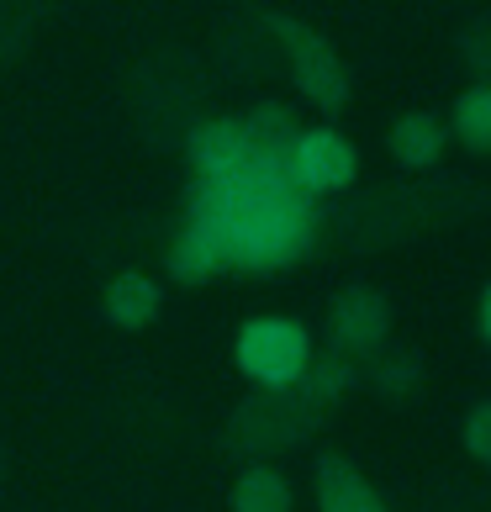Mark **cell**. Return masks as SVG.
<instances>
[{
    "instance_id": "obj_8",
    "label": "cell",
    "mask_w": 491,
    "mask_h": 512,
    "mask_svg": "<svg viewBox=\"0 0 491 512\" xmlns=\"http://www.w3.org/2000/svg\"><path fill=\"white\" fill-rule=\"evenodd\" d=\"M159 307H164V286L154 275H143V270H122V275H111L106 280V296H101V312L111 328H122V333H143V328H154L159 322Z\"/></svg>"
},
{
    "instance_id": "obj_15",
    "label": "cell",
    "mask_w": 491,
    "mask_h": 512,
    "mask_svg": "<svg viewBox=\"0 0 491 512\" xmlns=\"http://www.w3.org/2000/svg\"><path fill=\"white\" fill-rule=\"evenodd\" d=\"M455 138L470 154H491V80H476L455 96Z\"/></svg>"
},
{
    "instance_id": "obj_14",
    "label": "cell",
    "mask_w": 491,
    "mask_h": 512,
    "mask_svg": "<svg viewBox=\"0 0 491 512\" xmlns=\"http://www.w3.org/2000/svg\"><path fill=\"white\" fill-rule=\"evenodd\" d=\"M360 381H370L386 402H407V396L418 391V381H423V359L412 349H391L386 344L370 365H360Z\"/></svg>"
},
{
    "instance_id": "obj_1",
    "label": "cell",
    "mask_w": 491,
    "mask_h": 512,
    "mask_svg": "<svg viewBox=\"0 0 491 512\" xmlns=\"http://www.w3.org/2000/svg\"><path fill=\"white\" fill-rule=\"evenodd\" d=\"M191 222L217 243L228 270L275 275L307 259L317 243V201L296 185L286 159H249L228 180H206L191 196Z\"/></svg>"
},
{
    "instance_id": "obj_11",
    "label": "cell",
    "mask_w": 491,
    "mask_h": 512,
    "mask_svg": "<svg viewBox=\"0 0 491 512\" xmlns=\"http://www.w3.org/2000/svg\"><path fill=\"white\" fill-rule=\"evenodd\" d=\"M164 270H169V280H180V286H206V280H217L222 270H228V264H222L217 243L206 238L196 222H185L180 233H175V243H169Z\"/></svg>"
},
{
    "instance_id": "obj_4",
    "label": "cell",
    "mask_w": 491,
    "mask_h": 512,
    "mask_svg": "<svg viewBox=\"0 0 491 512\" xmlns=\"http://www.w3.org/2000/svg\"><path fill=\"white\" fill-rule=\"evenodd\" d=\"M233 359H238V370L254 381V391H280V386H296L301 375H307L312 338L291 317H254V322L238 328Z\"/></svg>"
},
{
    "instance_id": "obj_3",
    "label": "cell",
    "mask_w": 491,
    "mask_h": 512,
    "mask_svg": "<svg viewBox=\"0 0 491 512\" xmlns=\"http://www.w3.org/2000/svg\"><path fill=\"white\" fill-rule=\"evenodd\" d=\"M259 22L280 48H286L291 80L317 111H344L349 106V69L323 32L312 22H301V16H286V11H259Z\"/></svg>"
},
{
    "instance_id": "obj_2",
    "label": "cell",
    "mask_w": 491,
    "mask_h": 512,
    "mask_svg": "<svg viewBox=\"0 0 491 512\" xmlns=\"http://www.w3.org/2000/svg\"><path fill=\"white\" fill-rule=\"evenodd\" d=\"M354 386H360V370H354L349 359L312 354V365L296 386L254 391L249 402H238V412L228 417V444L238 454H249V465L259 460V454L291 449L301 439H312L317 423H323Z\"/></svg>"
},
{
    "instance_id": "obj_19",
    "label": "cell",
    "mask_w": 491,
    "mask_h": 512,
    "mask_svg": "<svg viewBox=\"0 0 491 512\" xmlns=\"http://www.w3.org/2000/svg\"><path fill=\"white\" fill-rule=\"evenodd\" d=\"M0 481H6V454H0Z\"/></svg>"
},
{
    "instance_id": "obj_18",
    "label": "cell",
    "mask_w": 491,
    "mask_h": 512,
    "mask_svg": "<svg viewBox=\"0 0 491 512\" xmlns=\"http://www.w3.org/2000/svg\"><path fill=\"white\" fill-rule=\"evenodd\" d=\"M476 317H481V338L491 344V286L481 291V312H476Z\"/></svg>"
},
{
    "instance_id": "obj_12",
    "label": "cell",
    "mask_w": 491,
    "mask_h": 512,
    "mask_svg": "<svg viewBox=\"0 0 491 512\" xmlns=\"http://www.w3.org/2000/svg\"><path fill=\"white\" fill-rule=\"evenodd\" d=\"M291 481L280 476L275 465H243L238 481H233V497H228V512H291Z\"/></svg>"
},
{
    "instance_id": "obj_6",
    "label": "cell",
    "mask_w": 491,
    "mask_h": 512,
    "mask_svg": "<svg viewBox=\"0 0 491 512\" xmlns=\"http://www.w3.org/2000/svg\"><path fill=\"white\" fill-rule=\"evenodd\" d=\"M291 175H296L301 191L317 201V196L349 191L354 175H360V154H354V143L344 138V132H333V127H301V138L291 148Z\"/></svg>"
},
{
    "instance_id": "obj_13",
    "label": "cell",
    "mask_w": 491,
    "mask_h": 512,
    "mask_svg": "<svg viewBox=\"0 0 491 512\" xmlns=\"http://www.w3.org/2000/svg\"><path fill=\"white\" fill-rule=\"evenodd\" d=\"M243 127H249L254 159H286V164H291V148H296V138H301V127H296V117H291V106L259 101L249 117H243Z\"/></svg>"
},
{
    "instance_id": "obj_5",
    "label": "cell",
    "mask_w": 491,
    "mask_h": 512,
    "mask_svg": "<svg viewBox=\"0 0 491 512\" xmlns=\"http://www.w3.org/2000/svg\"><path fill=\"white\" fill-rule=\"evenodd\" d=\"M323 328H328V354L349 359L360 370L391 344V301L375 286H365V280H354V286L333 291Z\"/></svg>"
},
{
    "instance_id": "obj_7",
    "label": "cell",
    "mask_w": 491,
    "mask_h": 512,
    "mask_svg": "<svg viewBox=\"0 0 491 512\" xmlns=\"http://www.w3.org/2000/svg\"><path fill=\"white\" fill-rule=\"evenodd\" d=\"M185 154H191L201 185L206 180H228L233 169H243L254 159L249 148V127H243V117H212V122H196L191 138H185Z\"/></svg>"
},
{
    "instance_id": "obj_9",
    "label": "cell",
    "mask_w": 491,
    "mask_h": 512,
    "mask_svg": "<svg viewBox=\"0 0 491 512\" xmlns=\"http://www.w3.org/2000/svg\"><path fill=\"white\" fill-rule=\"evenodd\" d=\"M317 512H391L381 491L365 481V470L344 460V454H323L317 460Z\"/></svg>"
},
{
    "instance_id": "obj_10",
    "label": "cell",
    "mask_w": 491,
    "mask_h": 512,
    "mask_svg": "<svg viewBox=\"0 0 491 512\" xmlns=\"http://www.w3.org/2000/svg\"><path fill=\"white\" fill-rule=\"evenodd\" d=\"M444 143H449V127L433 111H402L386 132V148L402 169H433L444 159Z\"/></svg>"
},
{
    "instance_id": "obj_17",
    "label": "cell",
    "mask_w": 491,
    "mask_h": 512,
    "mask_svg": "<svg viewBox=\"0 0 491 512\" xmlns=\"http://www.w3.org/2000/svg\"><path fill=\"white\" fill-rule=\"evenodd\" d=\"M460 444H465V454H470V460L491 465V396L465 412V423H460Z\"/></svg>"
},
{
    "instance_id": "obj_16",
    "label": "cell",
    "mask_w": 491,
    "mask_h": 512,
    "mask_svg": "<svg viewBox=\"0 0 491 512\" xmlns=\"http://www.w3.org/2000/svg\"><path fill=\"white\" fill-rule=\"evenodd\" d=\"M455 48H460V59L476 69L481 80H491V11L470 16V22L460 27V37H455Z\"/></svg>"
}]
</instances>
